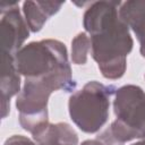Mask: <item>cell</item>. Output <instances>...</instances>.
<instances>
[{"label":"cell","mask_w":145,"mask_h":145,"mask_svg":"<svg viewBox=\"0 0 145 145\" xmlns=\"http://www.w3.org/2000/svg\"><path fill=\"white\" fill-rule=\"evenodd\" d=\"M113 111L116 120L108 129L120 144L145 138V92L142 87L129 84L117 88Z\"/></svg>","instance_id":"4"},{"label":"cell","mask_w":145,"mask_h":145,"mask_svg":"<svg viewBox=\"0 0 145 145\" xmlns=\"http://www.w3.org/2000/svg\"><path fill=\"white\" fill-rule=\"evenodd\" d=\"M3 145H37L35 142L23 135H12L8 137Z\"/></svg>","instance_id":"12"},{"label":"cell","mask_w":145,"mask_h":145,"mask_svg":"<svg viewBox=\"0 0 145 145\" xmlns=\"http://www.w3.org/2000/svg\"><path fill=\"white\" fill-rule=\"evenodd\" d=\"M15 65L25 78L43 79L56 91L71 92L76 87L67 48L58 40L46 39L24 45L15 54Z\"/></svg>","instance_id":"2"},{"label":"cell","mask_w":145,"mask_h":145,"mask_svg":"<svg viewBox=\"0 0 145 145\" xmlns=\"http://www.w3.org/2000/svg\"><path fill=\"white\" fill-rule=\"evenodd\" d=\"M60 145H68V144H60Z\"/></svg>","instance_id":"15"},{"label":"cell","mask_w":145,"mask_h":145,"mask_svg":"<svg viewBox=\"0 0 145 145\" xmlns=\"http://www.w3.org/2000/svg\"><path fill=\"white\" fill-rule=\"evenodd\" d=\"M2 67H1V106L2 118H6L10 110V99L19 94L20 89V74L18 72L15 65V57L1 53Z\"/></svg>","instance_id":"7"},{"label":"cell","mask_w":145,"mask_h":145,"mask_svg":"<svg viewBox=\"0 0 145 145\" xmlns=\"http://www.w3.org/2000/svg\"><path fill=\"white\" fill-rule=\"evenodd\" d=\"M131 145H145V138L144 139H140L139 142H136V143H134Z\"/></svg>","instance_id":"14"},{"label":"cell","mask_w":145,"mask_h":145,"mask_svg":"<svg viewBox=\"0 0 145 145\" xmlns=\"http://www.w3.org/2000/svg\"><path fill=\"white\" fill-rule=\"evenodd\" d=\"M54 88L40 78H25L16 99L19 125L32 136L43 130L49 122L48 101Z\"/></svg>","instance_id":"5"},{"label":"cell","mask_w":145,"mask_h":145,"mask_svg":"<svg viewBox=\"0 0 145 145\" xmlns=\"http://www.w3.org/2000/svg\"><path fill=\"white\" fill-rule=\"evenodd\" d=\"M120 1H95L84 12L83 25L89 34L92 57L108 79H119L127 68L134 41L119 16Z\"/></svg>","instance_id":"1"},{"label":"cell","mask_w":145,"mask_h":145,"mask_svg":"<svg viewBox=\"0 0 145 145\" xmlns=\"http://www.w3.org/2000/svg\"><path fill=\"white\" fill-rule=\"evenodd\" d=\"M116 91L113 85H104L96 80L86 83L69 97L70 119L84 133L99 131L108 121L110 99Z\"/></svg>","instance_id":"3"},{"label":"cell","mask_w":145,"mask_h":145,"mask_svg":"<svg viewBox=\"0 0 145 145\" xmlns=\"http://www.w3.org/2000/svg\"><path fill=\"white\" fill-rule=\"evenodd\" d=\"M80 145H104V143L100 138H94V139H86L84 140Z\"/></svg>","instance_id":"13"},{"label":"cell","mask_w":145,"mask_h":145,"mask_svg":"<svg viewBox=\"0 0 145 145\" xmlns=\"http://www.w3.org/2000/svg\"><path fill=\"white\" fill-rule=\"evenodd\" d=\"M63 2L56 1H25L23 2V12L25 22L31 32L37 33L42 29L45 22L57 14Z\"/></svg>","instance_id":"9"},{"label":"cell","mask_w":145,"mask_h":145,"mask_svg":"<svg viewBox=\"0 0 145 145\" xmlns=\"http://www.w3.org/2000/svg\"><path fill=\"white\" fill-rule=\"evenodd\" d=\"M91 49V40L86 33H78L71 41V61L75 65H85Z\"/></svg>","instance_id":"11"},{"label":"cell","mask_w":145,"mask_h":145,"mask_svg":"<svg viewBox=\"0 0 145 145\" xmlns=\"http://www.w3.org/2000/svg\"><path fill=\"white\" fill-rule=\"evenodd\" d=\"M37 145H77L78 135L67 122L49 123L43 130L33 136Z\"/></svg>","instance_id":"10"},{"label":"cell","mask_w":145,"mask_h":145,"mask_svg":"<svg viewBox=\"0 0 145 145\" xmlns=\"http://www.w3.org/2000/svg\"><path fill=\"white\" fill-rule=\"evenodd\" d=\"M120 18L135 33L140 44L139 52L145 58V0H129L119 7Z\"/></svg>","instance_id":"8"},{"label":"cell","mask_w":145,"mask_h":145,"mask_svg":"<svg viewBox=\"0 0 145 145\" xmlns=\"http://www.w3.org/2000/svg\"><path fill=\"white\" fill-rule=\"evenodd\" d=\"M1 53L15 57L29 36V28L22 17L17 2L1 3Z\"/></svg>","instance_id":"6"}]
</instances>
